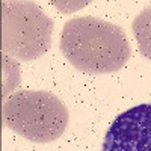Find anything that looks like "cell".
<instances>
[{
    "instance_id": "cell-1",
    "label": "cell",
    "mask_w": 151,
    "mask_h": 151,
    "mask_svg": "<svg viewBox=\"0 0 151 151\" xmlns=\"http://www.w3.org/2000/svg\"><path fill=\"white\" fill-rule=\"evenodd\" d=\"M59 45L73 67L91 74L121 70L132 53L124 30L95 17L68 20L62 29Z\"/></svg>"
},
{
    "instance_id": "cell-2",
    "label": "cell",
    "mask_w": 151,
    "mask_h": 151,
    "mask_svg": "<svg viewBox=\"0 0 151 151\" xmlns=\"http://www.w3.org/2000/svg\"><path fill=\"white\" fill-rule=\"evenodd\" d=\"M6 127L32 142H53L68 125V110L60 100L47 91L23 89L11 94L3 104Z\"/></svg>"
},
{
    "instance_id": "cell-3",
    "label": "cell",
    "mask_w": 151,
    "mask_h": 151,
    "mask_svg": "<svg viewBox=\"0 0 151 151\" xmlns=\"http://www.w3.org/2000/svg\"><path fill=\"white\" fill-rule=\"evenodd\" d=\"M53 21L33 2L2 3V48L20 60L41 58L52 45Z\"/></svg>"
},
{
    "instance_id": "cell-4",
    "label": "cell",
    "mask_w": 151,
    "mask_h": 151,
    "mask_svg": "<svg viewBox=\"0 0 151 151\" xmlns=\"http://www.w3.org/2000/svg\"><path fill=\"white\" fill-rule=\"evenodd\" d=\"M103 151H151V104H139L115 118Z\"/></svg>"
},
{
    "instance_id": "cell-5",
    "label": "cell",
    "mask_w": 151,
    "mask_h": 151,
    "mask_svg": "<svg viewBox=\"0 0 151 151\" xmlns=\"http://www.w3.org/2000/svg\"><path fill=\"white\" fill-rule=\"evenodd\" d=\"M133 35L139 45V52L151 59V6L145 8L132 24Z\"/></svg>"
}]
</instances>
